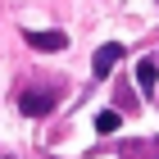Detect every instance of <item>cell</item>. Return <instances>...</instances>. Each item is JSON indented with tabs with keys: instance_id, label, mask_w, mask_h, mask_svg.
I'll return each mask as SVG.
<instances>
[{
	"instance_id": "cell-1",
	"label": "cell",
	"mask_w": 159,
	"mask_h": 159,
	"mask_svg": "<svg viewBox=\"0 0 159 159\" xmlns=\"http://www.w3.org/2000/svg\"><path fill=\"white\" fill-rule=\"evenodd\" d=\"M18 109H23L27 118H46V114L55 109V91H23V96H18Z\"/></svg>"
},
{
	"instance_id": "cell-2",
	"label": "cell",
	"mask_w": 159,
	"mask_h": 159,
	"mask_svg": "<svg viewBox=\"0 0 159 159\" xmlns=\"http://www.w3.org/2000/svg\"><path fill=\"white\" fill-rule=\"evenodd\" d=\"M23 37H27V46H32V50H41V55H55V50H64V46H68V37H64V32H50V27L23 32Z\"/></svg>"
},
{
	"instance_id": "cell-3",
	"label": "cell",
	"mask_w": 159,
	"mask_h": 159,
	"mask_svg": "<svg viewBox=\"0 0 159 159\" xmlns=\"http://www.w3.org/2000/svg\"><path fill=\"white\" fill-rule=\"evenodd\" d=\"M118 59H123V46H118V41H105V46L96 50V59H91V73H96V77H109Z\"/></svg>"
},
{
	"instance_id": "cell-4",
	"label": "cell",
	"mask_w": 159,
	"mask_h": 159,
	"mask_svg": "<svg viewBox=\"0 0 159 159\" xmlns=\"http://www.w3.org/2000/svg\"><path fill=\"white\" fill-rule=\"evenodd\" d=\"M155 82H159V64L155 59H136V86H141V91H155Z\"/></svg>"
},
{
	"instance_id": "cell-5",
	"label": "cell",
	"mask_w": 159,
	"mask_h": 159,
	"mask_svg": "<svg viewBox=\"0 0 159 159\" xmlns=\"http://www.w3.org/2000/svg\"><path fill=\"white\" fill-rule=\"evenodd\" d=\"M118 123H123V118H118V109H100V114H96V132H114Z\"/></svg>"
}]
</instances>
